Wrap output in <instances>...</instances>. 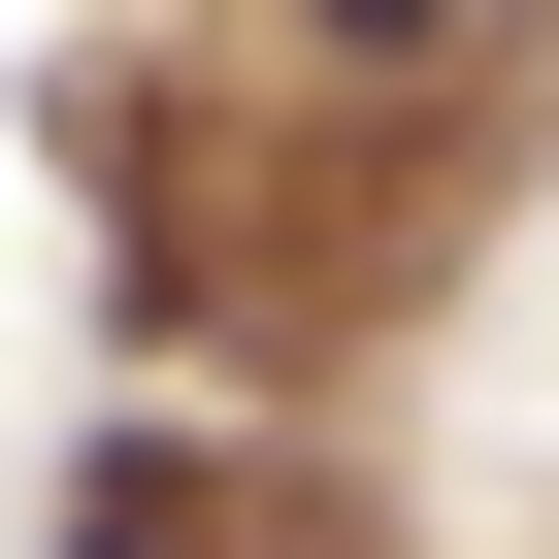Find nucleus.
<instances>
[{
  "instance_id": "obj_1",
  "label": "nucleus",
  "mask_w": 559,
  "mask_h": 559,
  "mask_svg": "<svg viewBox=\"0 0 559 559\" xmlns=\"http://www.w3.org/2000/svg\"><path fill=\"white\" fill-rule=\"evenodd\" d=\"M67 559H230V493H198V461H99V493H67Z\"/></svg>"
},
{
  "instance_id": "obj_2",
  "label": "nucleus",
  "mask_w": 559,
  "mask_h": 559,
  "mask_svg": "<svg viewBox=\"0 0 559 559\" xmlns=\"http://www.w3.org/2000/svg\"><path fill=\"white\" fill-rule=\"evenodd\" d=\"M263 34H297V67H461L493 0H263Z\"/></svg>"
}]
</instances>
